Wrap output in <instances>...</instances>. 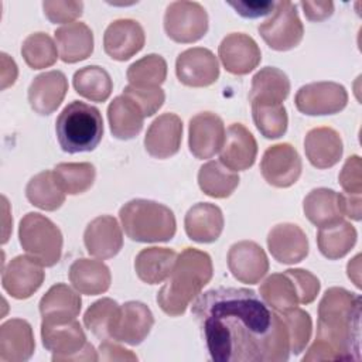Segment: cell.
Listing matches in <instances>:
<instances>
[{
    "mask_svg": "<svg viewBox=\"0 0 362 362\" xmlns=\"http://www.w3.org/2000/svg\"><path fill=\"white\" fill-rule=\"evenodd\" d=\"M215 362H286L290 338L280 314L253 290L219 287L192 303Z\"/></svg>",
    "mask_w": 362,
    "mask_h": 362,
    "instance_id": "6da1fadb",
    "label": "cell"
},
{
    "mask_svg": "<svg viewBox=\"0 0 362 362\" xmlns=\"http://www.w3.org/2000/svg\"><path fill=\"white\" fill-rule=\"evenodd\" d=\"M361 359V297L331 287L318 304L317 335L303 361Z\"/></svg>",
    "mask_w": 362,
    "mask_h": 362,
    "instance_id": "7a4b0ae2",
    "label": "cell"
},
{
    "mask_svg": "<svg viewBox=\"0 0 362 362\" xmlns=\"http://www.w3.org/2000/svg\"><path fill=\"white\" fill-rule=\"evenodd\" d=\"M212 274L211 256L195 247H185L177 256L167 281L157 293L160 308L171 317L182 315L191 301L211 281Z\"/></svg>",
    "mask_w": 362,
    "mask_h": 362,
    "instance_id": "3957f363",
    "label": "cell"
},
{
    "mask_svg": "<svg viewBox=\"0 0 362 362\" xmlns=\"http://www.w3.org/2000/svg\"><path fill=\"white\" fill-rule=\"evenodd\" d=\"M119 218L124 233L134 242H168L177 230L173 211L151 199L137 198L126 202L119 211Z\"/></svg>",
    "mask_w": 362,
    "mask_h": 362,
    "instance_id": "277c9868",
    "label": "cell"
},
{
    "mask_svg": "<svg viewBox=\"0 0 362 362\" xmlns=\"http://www.w3.org/2000/svg\"><path fill=\"white\" fill-rule=\"evenodd\" d=\"M55 133L65 153L92 151L103 137L102 115L92 105L72 100L57 117Z\"/></svg>",
    "mask_w": 362,
    "mask_h": 362,
    "instance_id": "5b68a950",
    "label": "cell"
},
{
    "mask_svg": "<svg viewBox=\"0 0 362 362\" xmlns=\"http://www.w3.org/2000/svg\"><path fill=\"white\" fill-rule=\"evenodd\" d=\"M18 240L25 253L45 267L57 264L62 255V233L47 216L28 212L18 225Z\"/></svg>",
    "mask_w": 362,
    "mask_h": 362,
    "instance_id": "8992f818",
    "label": "cell"
},
{
    "mask_svg": "<svg viewBox=\"0 0 362 362\" xmlns=\"http://www.w3.org/2000/svg\"><path fill=\"white\" fill-rule=\"evenodd\" d=\"M41 339L45 349L52 352V361H98L99 356L81 324L75 320L64 322L42 321Z\"/></svg>",
    "mask_w": 362,
    "mask_h": 362,
    "instance_id": "52a82bcc",
    "label": "cell"
},
{
    "mask_svg": "<svg viewBox=\"0 0 362 362\" xmlns=\"http://www.w3.org/2000/svg\"><path fill=\"white\" fill-rule=\"evenodd\" d=\"M257 30L263 41L276 51H288L297 47L304 35L296 4L287 0L277 1L272 16Z\"/></svg>",
    "mask_w": 362,
    "mask_h": 362,
    "instance_id": "ba28073f",
    "label": "cell"
},
{
    "mask_svg": "<svg viewBox=\"0 0 362 362\" xmlns=\"http://www.w3.org/2000/svg\"><path fill=\"white\" fill-rule=\"evenodd\" d=\"M164 30L175 42H195L208 31L206 10L197 1H173L165 8Z\"/></svg>",
    "mask_w": 362,
    "mask_h": 362,
    "instance_id": "9c48e42d",
    "label": "cell"
},
{
    "mask_svg": "<svg viewBox=\"0 0 362 362\" xmlns=\"http://www.w3.org/2000/svg\"><path fill=\"white\" fill-rule=\"evenodd\" d=\"M294 103L301 113L308 116L335 115L346 106L348 93L345 86L337 82H313L297 90Z\"/></svg>",
    "mask_w": 362,
    "mask_h": 362,
    "instance_id": "30bf717a",
    "label": "cell"
},
{
    "mask_svg": "<svg viewBox=\"0 0 362 362\" xmlns=\"http://www.w3.org/2000/svg\"><path fill=\"white\" fill-rule=\"evenodd\" d=\"M301 168L300 154L288 143L270 146L260 161V173L263 178L277 188H287L296 184L300 178Z\"/></svg>",
    "mask_w": 362,
    "mask_h": 362,
    "instance_id": "8fae6325",
    "label": "cell"
},
{
    "mask_svg": "<svg viewBox=\"0 0 362 362\" xmlns=\"http://www.w3.org/2000/svg\"><path fill=\"white\" fill-rule=\"evenodd\" d=\"M175 74L181 83L192 88L209 86L219 78V64L212 51L194 47L182 51L175 61Z\"/></svg>",
    "mask_w": 362,
    "mask_h": 362,
    "instance_id": "7c38bea8",
    "label": "cell"
},
{
    "mask_svg": "<svg viewBox=\"0 0 362 362\" xmlns=\"http://www.w3.org/2000/svg\"><path fill=\"white\" fill-rule=\"evenodd\" d=\"M42 264L31 256H16L3 269V288L14 298L24 300L31 297L42 284L45 273Z\"/></svg>",
    "mask_w": 362,
    "mask_h": 362,
    "instance_id": "4fadbf2b",
    "label": "cell"
},
{
    "mask_svg": "<svg viewBox=\"0 0 362 362\" xmlns=\"http://www.w3.org/2000/svg\"><path fill=\"white\" fill-rule=\"evenodd\" d=\"M225 133L223 120L218 115L212 112L195 115L188 127L189 151L199 160L214 157L223 144Z\"/></svg>",
    "mask_w": 362,
    "mask_h": 362,
    "instance_id": "5bb4252c",
    "label": "cell"
},
{
    "mask_svg": "<svg viewBox=\"0 0 362 362\" xmlns=\"http://www.w3.org/2000/svg\"><path fill=\"white\" fill-rule=\"evenodd\" d=\"M154 324L151 310L140 301H127L119 307L110 339L129 345L141 344Z\"/></svg>",
    "mask_w": 362,
    "mask_h": 362,
    "instance_id": "9a60e30c",
    "label": "cell"
},
{
    "mask_svg": "<svg viewBox=\"0 0 362 362\" xmlns=\"http://www.w3.org/2000/svg\"><path fill=\"white\" fill-rule=\"evenodd\" d=\"M228 267L238 281L256 284L267 274L269 259L256 242L240 240L229 247Z\"/></svg>",
    "mask_w": 362,
    "mask_h": 362,
    "instance_id": "2e32d148",
    "label": "cell"
},
{
    "mask_svg": "<svg viewBox=\"0 0 362 362\" xmlns=\"http://www.w3.org/2000/svg\"><path fill=\"white\" fill-rule=\"evenodd\" d=\"M218 55L223 68L233 75H246L262 61L257 42L245 33L228 34L219 44Z\"/></svg>",
    "mask_w": 362,
    "mask_h": 362,
    "instance_id": "e0dca14e",
    "label": "cell"
},
{
    "mask_svg": "<svg viewBox=\"0 0 362 362\" xmlns=\"http://www.w3.org/2000/svg\"><path fill=\"white\" fill-rule=\"evenodd\" d=\"M146 42L144 30L139 21L119 18L112 21L103 34L105 52L116 61H127L136 55Z\"/></svg>",
    "mask_w": 362,
    "mask_h": 362,
    "instance_id": "ac0fdd59",
    "label": "cell"
},
{
    "mask_svg": "<svg viewBox=\"0 0 362 362\" xmlns=\"http://www.w3.org/2000/svg\"><path fill=\"white\" fill-rule=\"evenodd\" d=\"M257 143L255 136L240 123H232L219 150V161L232 171H243L255 164Z\"/></svg>",
    "mask_w": 362,
    "mask_h": 362,
    "instance_id": "d6986e66",
    "label": "cell"
},
{
    "mask_svg": "<svg viewBox=\"0 0 362 362\" xmlns=\"http://www.w3.org/2000/svg\"><path fill=\"white\" fill-rule=\"evenodd\" d=\"M182 122L174 113H163L153 120L144 136V148L154 158H168L178 153Z\"/></svg>",
    "mask_w": 362,
    "mask_h": 362,
    "instance_id": "ffe728a7",
    "label": "cell"
},
{
    "mask_svg": "<svg viewBox=\"0 0 362 362\" xmlns=\"http://www.w3.org/2000/svg\"><path fill=\"white\" fill-rule=\"evenodd\" d=\"M267 247L279 263L296 264L308 255V239L298 225L284 222L270 229Z\"/></svg>",
    "mask_w": 362,
    "mask_h": 362,
    "instance_id": "44dd1931",
    "label": "cell"
},
{
    "mask_svg": "<svg viewBox=\"0 0 362 362\" xmlns=\"http://www.w3.org/2000/svg\"><path fill=\"white\" fill-rule=\"evenodd\" d=\"M83 243L90 256L110 259L123 246V233L116 218L100 215L90 221L83 232Z\"/></svg>",
    "mask_w": 362,
    "mask_h": 362,
    "instance_id": "7402d4cb",
    "label": "cell"
},
{
    "mask_svg": "<svg viewBox=\"0 0 362 362\" xmlns=\"http://www.w3.org/2000/svg\"><path fill=\"white\" fill-rule=\"evenodd\" d=\"M68 92V81L61 71H48L37 75L28 88L31 109L42 116L54 113Z\"/></svg>",
    "mask_w": 362,
    "mask_h": 362,
    "instance_id": "603a6c76",
    "label": "cell"
},
{
    "mask_svg": "<svg viewBox=\"0 0 362 362\" xmlns=\"http://www.w3.org/2000/svg\"><path fill=\"white\" fill-rule=\"evenodd\" d=\"M35 349L33 328L28 321L11 318L0 327V361L24 362Z\"/></svg>",
    "mask_w": 362,
    "mask_h": 362,
    "instance_id": "cb8c5ba5",
    "label": "cell"
},
{
    "mask_svg": "<svg viewBox=\"0 0 362 362\" xmlns=\"http://www.w3.org/2000/svg\"><path fill=\"white\" fill-rule=\"evenodd\" d=\"M304 151L314 167L329 168L342 157V139L332 127H314L305 134Z\"/></svg>",
    "mask_w": 362,
    "mask_h": 362,
    "instance_id": "d4e9b609",
    "label": "cell"
},
{
    "mask_svg": "<svg viewBox=\"0 0 362 362\" xmlns=\"http://www.w3.org/2000/svg\"><path fill=\"white\" fill-rule=\"evenodd\" d=\"M223 214L219 206L198 202L185 214L184 226L188 238L198 243L215 242L223 230Z\"/></svg>",
    "mask_w": 362,
    "mask_h": 362,
    "instance_id": "484cf974",
    "label": "cell"
},
{
    "mask_svg": "<svg viewBox=\"0 0 362 362\" xmlns=\"http://www.w3.org/2000/svg\"><path fill=\"white\" fill-rule=\"evenodd\" d=\"M55 44L59 58L66 64H75L93 52V33L81 21L65 24L55 30Z\"/></svg>",
    "mask_w": 362,
    "mask_h": 362,
    "instance_id": "4316f807",
    "label": "cell"
},
{
    "mask_svg": "<svg viewBox=\"0 0 362 362\" xmlns=\"http://www.w3.org/2000/svg\"><path fill=\"white\" fill-rule=\"evenodd\" d=\"M82 308L81 296L64 283L54 284L40 300L42 321L64 322L75 320Z\"/></svg>",
    "mask_w": 362,
    "mask_h": 362,
    "instance_id": "83f0119b",
    "label": "cell"
},
{
    "mask_svg": "<svg viewBox=\"0 0 362 362\" xmlns=\"http://www.w3.org/2000/svg\"><path fill=\"white\" fill-rule=\"evenodd\" d=\"M144 117L140 106L123 93L116 96L107 106L110 132L119 140L136 137L143 129Z\"/></svg>",
    "mask_w": 362,
    "mask_h": 362,
    "instance_id": "f1b7e54d",
    "label": "cell"
},
{
    "mask_svg": "<svg viewBox=\"0 0 362 362\" xmlns=\"http://www.w3.org/2000/svg\"><path fill=\"white\" fill-rule=\"evenodd\" d=\"M69 281L74 288L86 296H98L110 287L112 276L109 267L93 259H76L69 267Z\"/></svg>",
    "mask_w": 362,
    "mask_h": 362,
    "instance_id": "f546056e",
    "label": "cell"
},
{
    "mask_svg": "<svg viewBox=\"0 0 362 362\" xmlns=\"http://www.w3.org/2000/svg\"><path fill=\"white\" fill-rule=\"evenodd\" d=\"M305 218L315 226L322 228L344 219L341 194L329 188H315L303 201Z\"/></svg>",
    "mask_w": 362,
    "mask_h": 362,
    "instance_id": "4dcf8cb0",
    "label": "cell"
},
{
    "mask_svg": "<svg viewBox=\"0 0 362 362\" xmlns=\"http://www.w3.org/2000/svg\"><path fill=\"white\" fill-rule=\"evenodd\" d=\"M177 252L168 247H146L141 249L134 260L137 277L147 284H158L167 280L175 260Z\"/></svg>",
    "mask_w": 362,
    "mask_h": 362,
    "instance_id": "1f68e13d",
    "label": "cell"
},
{
    "mask_svg": "<svg viewBox=\"0 0 362 362\" xmlns=\"http://www.w3.org/2000/svg\"><path fill=\"white\" fill-rule=\"evenodd\" d=\"M288 93L290 81L287 75L279 68L264 66L252 79L249 99L259 103H283Z\"/></svg>",
    "mask_w": 362,
    "mask_h": 362,
    "instance_id": "d6a6232c",
    "label": "cell"
},
{
    "mask_svg": "<svg viewBox=\"0 0 362 362\" xmlns=\"http://www.w3.org/2000/svg\"><path fill=\"white\" fill-rule=\"evenodd\" d=\"M356 229L346 221H339L318 229L317 245L322 256L335 260L344 257L356 243Z\"/></svg>",
    "mask_w": 362,
    "mask_h": 362,
    "instance_id": "836d02e7",
    "label": "cell"
},
{
    "mask_svg": "<svg viewBox=\"0 0 362 362\" xmlns=\"http://www.w3.org/2000/svg\"><path fill=\"white\" fill-rule=\"evenodd\" d=\"M27 199L42 211H55L65 202V192L58 184L54 171H41L25 187Z\"/></svg>",
    "mask_w": 362,
    "mask_h": 362,
    "instance_id": "e575fe53",
    "label": "cell"
},
{
    "mask_svg": "<svg viewBox=\"0 0 362 362\" xmlns=\"http://www.w3.org/2000/svg\"><path fill=\"white\" fill-rule=\"evenodd\" d=\"M198 185L212 198H226L239 185V175L221 161H208L198 171Z\"/></svg>",
    "mask_w": 362,
    "mask_h": 362,
    "instance_id": "d590c367",
    "label": "cell"
},
{
    "mask_svg": "<svg viewBox=\"0 0 362 362\" xmlns=\"http://www.w3.org/2000/svg\"><path fill=\"white\" fill-rule=\"evenodd\" d=\"M260 298L277 313H283L297 307L298 296L296 286L290 276L284 273H273L270 274L259 288Z\"/></svg>",
    "mask_w": 362,
    "mask_h": 362,
    "instance_id": "8d00e7d4",
    "label": "cell"
},
{
    "mask_svg": "<svg viewBox=\"0 0 362 362\" xmlns=\"http://www.w3.org/2000/svg\"><path fill=\"white\" fill-rule=\"evenodd\" d=\"M72 83L76 93L92 102L107 100L113 89L109 72L98 65H88L78 69L74 74Z\"/></svg>",
    "mask_w": 362,
    "mask_h": 362,
    "instance_id": "74e56055",
    "label": "cell"
},
{
    "mask_svg": "<svg viewBox=\"0 0 362 362\" xmlns=\"http://www.w3.org/2000/svg\"><path fill=\"white\" fill-rule=\"evenodd\" d=\"M52 171L64 192L69 195L88 191L96 177V170L90 163H59Z\"/></svg>",
    "mask_w": 362,
    "mask_h": 362,
    "instance_id": "f35d334b",
    "label": "cell"
},
{
    "mask_svg": "<svg viewBox=\"0 0 362 362\" xmlns=\"http://www.w3.org/2000/svg\"><path fill=\"white\" fill-rule=\"evenodd\" d=\"M129 85L137 88H158L167 78V62L158 54H148L127 68Z\"/></svg>",
    "mask_w": 362,
    "mask_h": 362,
    "instance_id": "ab89813d",
    "label": "cell"
},
{
    "mask_svg": "<svg viewBox=\"0 0 362 362\" xmlns=\"http://www.w3.org/2000/svg\"><path fill=\"white\" fill-rule=\"evenodd\" d=\"M255 126L266 139H279L287 132L288 117L283 103L252 102Z\"/></svg>",
    "mask_w": 362,
    "mask_h": 362,
    "instance_id": "60d3db41",
    "label": "cell"
},
{
    "mask_svg": "<svg viewBox=\"0 0 362 362\" xmlns=\"http://www.w3.org/2000/svg\"><path fill=\"white\" fill-rule=\"evenodd\" d=\"M21 55L30 68L42 69L55 64L58 48L48 34L33 33L23 41Z\"/></svg>",
    "mask_w": 362,
    "mask_h": 362,
    "instance_id": "b9f144b4",
    "label": "cell"
},
{
    "mask_svg": "<svg viewBox=\"0 0 362 362\" xmlns=\"http://www.w3.org/2000/svg\"><path fill=\"white\" fill-rule=\"evenodd\" d=\"M119 307L120 305L115 300L107 297L95 301L83 315L85 327L99 339H110Z\"/></svg>",
    "mask_w": 362,
    "mask_h": 362,
    "instance_id": "7bdbcfd3",
    "label": "cell"
},
{
    "mask_svg": "<svg viewBox=\"0 0 362 362\" xmlns=\"http://www.w3.org/2000/svg\"><path fill=\"white\" fill-rule=\"evenodd\" d=\"M279 314L283 322L286 324V328L288 332L290 352L294 355L301 354L311 338L313 321L310 314L298 307H294L291 310H287Z\"/></svg>",
    "mask_w": 362,
    "mask_h": 362,
    "instance_id": "ee69618b",
    "label": "cell"
},
{
    "mask_svg": "<svg viewBox=\"0 0 362 362\" xmlns=\"http://www.w3.org/2000/svg\"><path fill=\"white\" fill-rule=\"evenodd\" d=\"M123 95L133 99L140 109L143 110L144 116H153L164 103L165 93L158 88H137L133 85H127L123 90Z\"/></svg>",
    "mask_w": 362,
    "mask_h": 362,
    "instance_id": "f6af8a7d",
    "label": "cell"
},
{
    "mask_svg": "<svg viewBox=\"0 0 362 362\" xmlns=\"http://www.w3.org/2000/svg\"><path fill=\"white\" fill-rule=\"evenodd\" d=\"M44 14L45 17L55 24H64V23H74L78 17H81L83 11V3L75 1V0H54V1H44L42 3Z\"/></svg>",
    "mask_w": 362,
    "mask_h": 362,
    "instance_id": "bcb514c9",
    "label": "cell"
},
{
    "mask_svg": "<svg viewBox=\"0 0 362 362\" xmlns=\"http://www.w3.org/2000/svg\"><path fill=\"white\" fill-rule=\"evenodd\" d=\"M286 273L290 276L296 286L300 304H310L317 298L321 284L313 273L304 269H288Z\"/></svg>",
    "mask_w": 362,
    "mask_h": 362,
    "instance_id": "7dc6e473",
    "label": "cell"
},
{
    "mask_svg": "<svg viewBox=\"0 0 362 362\" xmlns=\"http://www.w3.org/2000/svg\"><path fill=\"white\" fill-rule=\"evenodd\" d=\"M362 161L359 156H351L346 158L338 180L345 194L361 195L362 192Z\"/></svg>",
    "mask_w": 362,
    "mask_h": 362,
    "instance_id": "c3c4849f",
    "label": "cell"
},
{
    "mask_svg": "<svg viewBox=\"0 0 362 362\" xmlns=\"http://www.w3.org/2000/svg\"><path fill=\"white\" fill-rule=\"evenodd\" d=\"M230 7L235 8L238 14L247 18H256L260 16H266L274 10L276 3L274 1H263V0H255V1H229Z\"/></svg>",
    "mask_w": 362,
    "mask_h": 362,
    "instance_id": "681fc988",
    "label": "cell"
},
{
    "mask_svg": "<svg viewBox=\"0 0 362 362\" xmlns=\"http://www.w3.org/2000/svg\"><path fill=\"white\" fill-rule=\"evenodd\" d=\"M99 359L102 361H137V356L119 344L113 342V339H105L99 345Z\"/></svg>",
    "mask_w": 362,
    "mask_h": 362,
    "instance_id": "f907efd6",
    "label": "cell"
},
{
    "mask_svg": "<svg viewBox=\"0 0 362 362\" xmlns=\"http://www.w3.org/2000/svg\"><path fill=\"white\" fill-rule=\"evenodd\" d=\"M300 6L310 21H322L331 17L334 13L332 1H301Z\"/></svg>",
    "mask_w": 362,
    "mask_h": 362,
    "instance_id": "816d5d0a",
    "label": "cell"
},
{
    "mask_svg": "<svg viewBox=\"0 0 362 362\" xmlns=\"http://www.w3.org/2000/svg\"><path fill=\"white\" fill-rule=\"evenodd\" d=\"M361 195H352V194H341V208L344 216H348L354 221L361 219Z\"/></svg>",
    "mask_w": 362,
    "mask_h": 362,
    "instance_id": "f5cc1de1",
    "label": "cell"
},
{
    "mask_svg": "<svg viewBox=\"0 0 362 362\" xmlns=\"http://www.w3.org/2000/svg\"><path fill=\"white\" fill-rule=\"evenodd\" d=\"M0 57H1V69H0L1 89H6L16 82L18 71H17L16 62L6 52H1Z\"/></svg>",
    "mask_w": 362,
    "mask_h": 362,
    "instance_id": "db71d44e",
    "label": "cell"
},
{
    "mask_svg": "<svg viewBox=\"0 0 362 362\" xmlns=\"http://www.w3.org/2000/svg\"><path fill=\"white\" fill-rule=\"evenodd\" d=\"M361 255H356L349 263H348V267H346V272H348V277L354 281V284L356 287H361Z\"/></svg>",
    "mask_w": 362,
    "mask_h": 362,
    "instance_id": "11a10c76",
    "label": "cell"
},
{
    "mask_svg": "<svg viewBox=\"0 0 362 362\" xmlns=\"http://www.w3.org/2000/svg\"><path fill=\"white\" fill-rule=\"evenodd\" d=\"M1 202H3V211H4V216H3V226H4V230H3V239H1V243H6L7 240H8V230H10V228H8V225L6 223V219H7V216H8V202H7V199H6V197H1Z\"/></svg>",
    "mask_w": 362,
    "mask_h": 362,
    "instance_id": "9f6ffc18",
    "label": "cell"
}]
</instances>
